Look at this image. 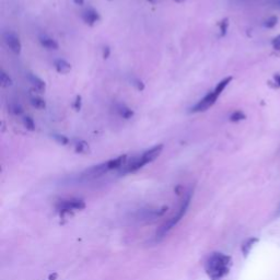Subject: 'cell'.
I'll list each match as a JSON object with an SVG mask.
<instances>
[{"label":"cell","mask_w":280,"mask_h":280,"mask_svg":"<svg viewBox=\"0 0 280 280\" xmlns=\"http://www.w3.org/2000/svg\"><path fill=\"white\" fill-rule=\"evenodd\" d=\"M232 265L231 257L222 253H213L206 262V272L211 280H220L229 274Z\"/></svg>","instance_id":"1"},{"label":"cell","mask_w":280,"mask_h":280,"mask_svg":"<svg viewBox=\"0 0 280 280\" xmlns=\"http://www.w3.org/2000/svg\"><path fill=\"white\" fill-rule=\"evenodd\" d=\"M163 149H164L163 144H159L151 147L150 149L144 151L142 156L136 157L132 159L129 163H126V165L122 169L121 174H129V173H135L139 171L140 169H143L147 164H149L156 160L160 156L161 152L163 151Z\"/></svg>","instance_id":"2"},{"label":"cell","mask_w":280,"mask_h":280,"mask_svg":"<svg viewBox=\"0 0 280 280\" xmlns=\"http://www.w3.org/2000/svg\"><path fill=\"white\" fill-rule=\"evenodd\" d=\"M190 201H191V191H188V193L183 197V200H182V202L179 206V209L176 210V212L170 219H169L167 221H165V222L161 226L159 231L157 232V238L158 239L163 238L165 234H167L169 232H170L173 229V228L180 222V221L182 220V218L184 217V215L186 213L187 209H188Z\"/></svg>","instance_id":"3"},{"label":"cell","mask_w":280,"mask_h":280,"mask_svg":"<svg viewBox=\"0 0 280 280\" xmlns=\"http://www.w3.org/2000/svg\"><path fill=\"white\" fill-rule=\"evenodd\" d=\"M86 207V204L83 201L77 200V198H69V200H63L58 202L56 205L57 211L61 215H65V213H69L72 211H78L83 209Z\"/></svg>","instance_id":"4"},{"label":"cell","mask_w":280,"mask_h":280,"mask_svg":"<svg viewBox=\"0 0 280 280\" xmlns=\"http://www.w3.org/2000/svg\"><path fill=\"white\" fill-rule=\"evenodd\" d=\"M218 95L212 91L208 92L207 94L205 95V97L198 101L195 105L191 106L189 108V112L190 113H203V112H206V110H208L215 103L217 102L218 100Z\"/></svg>","instance_id":"5"},{"label":"cell","mask_w":280,"mask_h":280,"mask_svg":"<svg viewBox=\"0 0 280 280\" xmlns=\"http://www.w3.org/2000/svg\"><path fill=\"white\" fill-rule=\"evenodd\" d=\"M3 39H4L6 46L8 47L12 51V53L17 54V55H19L21 53L22 43L20 41V38L16 33L11 32V31L5 32L3 35Z\"/></svg>","instance_id":"6"},{"label":"cell","mask_w":280,"mask_h":280,"mask_svg":"<svg viewBox=\"0 0 280 280\" xmlns=\"http://www.w3.org/2000/svg\"><path fill=\"white\" fill-rule=\"evenodd\" d=\"M81 19H82L87 25L94 26L98 22L101 21V16L98 10H95L92 7H89V8H87L81 12Z\"/></svg>","instance_id":"7"},{"label":"cell","mask_w":280,"mask_h":280,"mask_svg":"<svg viewBox=\"0 0 280 280\" xmlns=\"http://www.w3.org/2000/svg\"><path fill=\"white\" fill-rule=\"evenodd\" d=\"M39 43L40 45L47 50H57L60 48V44L51 36L47 34H41L39 36Z\"/></svg>","instance_id":"8"},{"label":"cell","mask_w":280,"mask_h":280,"mask_svg":"<svg viewBox=\"0 0 280 280\" xmlns=\"http://www.w3.org/2000/svg\"><path fill=\"white\" fill-rule=\"evenodd\" d=\"M26 79L36 91L43 92L44 90H45V88H46L45 81H44L42 78H40L39 76H36L35 73L27 72L26 73Z\"/></svg>","instance_id":"9"},{"label":"cell","mask_w":280,"mask_h":280,"mask_svg":"<svg viewBox=\"0 0 280 280\" xmlns=\"http://www.w3.org/2000/svg\"><path fill=\"white\" fill-rule=\"evenodd\" d=\"M53 66L55 70L61 73V75H67V73H69L71 71V64L66 61L65 58H57V60L54 61L53 63Z\"/></svg>","instance_id":"10"},{"label":"cell","mask_w":280,"mask_h":280,"mask_svg":"<svg viewBox=\"0 0 280 280\" xmlns=\"http://www.w3.org/2000/svg\"><path fill=\"white\" fill-rule=\"evenodd\" d=\"M115 110L117 112V114L122 117V119L127 120V121L132 119L135 115L134 109L130 108L128 105L124 104V103H117V104L115 105Z\"/></svg>","instance_id":"11"},{"label":"cell","mask_w":280,"mask_h":280,"mask_svg":"<svg viewBox=\"0 0 280 280\" xmlns=\"http://www.w3.org/2000/svg\"><path fill=\"white\" fill-rule=\"evenodd\" d=\"M75 151L76 153H80V154H86L89 152L90 150V146L89 144H88L86 140H82V139H79L77 140V142L75 143Z\"/></svg>","instance_id":"12"},{"label":"cell","mask_w":280,"mask_h":280,"mask_svg":"<svg viewBox=\"0 0 280 280\" xmlns=\"http://www.w3.org/2000/svg\"><path fill=\"white\" fill-rule=\"evenodd\" d=\"M233 80L232 77H227L225 79H222L220 81V82L216 86L215 89H213V92H215L218 97H220L221 94H222V92L226 90V88L229 86L231 83V81Z\"/></svg>","instance_id":"13"},{"label":"cell","mask_w":280,"mask_h":280,"mask_svg":"<svg viewBox=\"0 0 280 280\" xmlns=\"http://www.w3.org/2000/svg\"><path fill=\"white\" fill-rule=\"evenodd\" d=\"M22 125H23V127L29 130V131H34L36 128L35 122L33 120V117L30 115H23L22 116Z\"/></svg>","instance_id":"14"},{"label":"cell","mask_w":280,"mask_h":280,"mask_svg":"<svg viewBox=\"0 0 280 280\" xmlns=\"http://www.w3.org/2000/svg\"><path fill=\"white\" fill-rule=\"evenodd\" d=\"M50 137L53 138L55 140V142L58 145H61V146H67L70 143V140H69V138L67 136H65L63 134H58V132H53V134L50 135Z\"/></svg>","instance_id":"15"},{"label":"cell","mask_w":280,"mask_h":280,"mask_svg":"<svg viewBox=\"0 0 280 280\" xmlns=\"http://www.w3.org/2000/svg\"><path fill=\"white\" fill-rule=\"evenodd\" d=\"M0 82H2V86L4 88H9L12 86L13 81L8 73H7L5 70H2L0 71Z\"/></svg>","instance_id":"16"},{"label":"cell","mask_w":280,"mask_h":280,"mask_svg":"<svg viewBox=\"0 0 280 280\" xmlns=\"http://www.w3.org/2000/svg\"><path fill=\"white\" fill-rule=\"evenodd\" d=\"M30 103H31V105L35 108H38V109H44L46 107V102L44 99L40 98V97H32L30 99Z\"/></svg>","instance_id":"17"},{"label":"cell","mask_w":280,"mask_h":280,"mask_svg":"<svg viewBox=\"0 0 280 280\" xmlns=\"http://www.w3.org/2000/svg\"><path fill=\"white\" fill-rule=\"evenodd\" d=\"M246 119V115L242 112V110H234L229 116V121L232 123H238L241 121H244Z\"/></svg>","instance_id":"18"},{"label":"cell","mask_w":280,"mask_h":280,"mask_svg":"<svg viewBox=\"0 0 280 280\" xmlns=\"http://www.w3.org/2000/svg\"><path fill=\"white\" fill-rule=\"evenodd\" d=\"M9 109L14 116H22V115H23V112H24L23 107H22L21 104H19V103H11Z\"/></svg>","instance_id":"19"},{"label":"cell","mask_w":280,"mask_h":280,"mask_svg":"<svg viewBox=\"0 0 280 280\" xmlns=\"http://www.w3.org/2000/svg\"><path fill=\"white\" fill-rule=\"evenodd\" d=\"M277 23H278V18L272 16V17H269L267 20L264 21V26L267 29H272L277 25Z\"/></svg>","instance_id":"20"},{"label":"cell","mask_w":280,"mask_h":280,"mask_svg":"<svg viewBox=\"0 0 280 280\" xmlns=\"http://www.w3.org/2000/svg\"><path fill=\"white\" fill-rule=\"evenodd\" d=\"M228 27H229V20L223 19L222 21L219 23V29H220V33L221 36H225L228 32Z\"/></svg>","instance_id":"21"},{"label":"cell","mask_w":280,"mask_h":280,"mask_svg":"<svg viewBox=\"0 0 280 280\" xmlns=\"http://www.w3.org/2000/svg\"><path fill=\"white\" fill-rule=\"evenodd\" d=\"M131 85L134 86L138 91H144V90H145V83L143 82L142 80L138 79V78L132 79V81H131Z\"/></svg>","instance_id":"22"},{"label":"cell","mask_w":280,"mask_h":280,"mask_svg":"<svg viewBox=\"0 0 280 280\" xmlns=\"http://www.w3.org/2000/svg\"><path fill=\"white\" fill-rule=\"evenodd\" d=\"M257 241V239H250V240H248L246 243H245V244L244 245H243V253H244L245 255L249 252V249L250 248H252V246H253V244H254V243Z\"/></svg>","instance_id":"23"},{"label":"cell","mask_w":280,"mask_h":280,"mask_svg":"<svg viewBox=\"0 0 280 280\" xmlns=\"http://www.w3.org/2000/svg\"><path fill=\"white\" fill-rule=\"evenodd\" d=\"M72 106H73V108H75L76 112H79L81 107H82V98H81L80 95H77V98H76L75 102H73Z\"/></svg>","instance_id":"24"},{"label":"cell","mask_w":280,"mask_h":280,"mask_svg":"<svg viewBox=\"0 0 280 280\" xmlns=\"http://www.w3.org/2000/svg\"><path fill=\"white\" fill-rule=\"evenodd\" d=\"M271 46L276 50H280V35H277L276 38L271 40Z\"/></svg>","instance_id":"25"},{"label":"cell","mask_w":280,"mask_h":280,"mask_svg":"<svg viewBox=\"0 0 280 280\" xmlns=\"http://www.w3.org/2000/svg\"><path fill=\"white\" fill-rule=\"evenodd\" d=\"M102 55H103V58H104V60H107V58L110 55V48L108 46L103 47L102 48Z\"/></svg>","instance_id":"26"},{"label":"cell","mask_w":280,"mask_h":280,"mask_svg":"<svg viewBox=\"0 0 280 280\" xmlns=\"http://www.w3.org/2000/svg\"><path fill=\"white\" fill-rule=\"evenodd\" d=\"M271 83H274L275 88H280V73H278V75L274 76V78H272Z\"/></svg>","instance_id":"27"},{"label":"cell","mask_w":280,"mask_h":280,"mask_svg":"<svg viewBox=\"0 0 280 280\" xmlns=\"http://www.w3.org/2000/svg\"><path fill=\"white\" fill-rule=\"evenodd\" d=\"M73 3H75L77 6H82L85 5V0H72Z\"/></svg>","instance_id":"28"},{"label":"cell","mask_w":280,"mask_h":280,"mask_svg":"<svg viewBox=\"0 0 280 280\" xmlns=\"http://www.w3.org/2000/svg\"><path fill=\"white\" fill-rule=\"evenodd\" d=\"M147 2L150 3V4H152V5H156V4L158 3V0H147Z\"/></svg>","instance_id":"29"},{"label":"cell","mask_w":280,"mask_h":280,"mask_svg":"<svg viewBox=\"0 0 280 280\" xmlns=\"http://www.w3.org/2000/svg\"><path fill=\"white\" fill-rule=\"evenodd\" d=\"M173 2L175 3H178V4H183V3H185L186 0H173Z\"/></svg>","instance_id":"30"},{"label":"cell","mask_w":280,"mask_h":280,"mask_svg":"<svg viewBox=\"0 0 280 280\" xmlns=\"http://www.w3.org/2000/svg\"><path fill=\"white\" fill-rule=\"evenodd\" d=\"M277 6L280 7V0H277Z\"/></svg>","instance_id":"31"},{"label":"cell","mask_w":280,"mask_h":280,"mask_svg":"<svg viewBox=\"0 0 280 280\" xmlns=\"http://www.w3.org/2000/svg\"><path fill=\"white\" fill-rule=\"evenodd\" d=\"M108 2H112V0H108Z\"/></svg>","instance_id":"32"}]
</instances>
